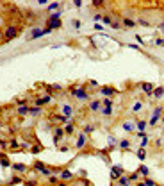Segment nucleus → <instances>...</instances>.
I'll use <instances>...</instances> for the list:
<instances>
[{
  "label": "nucleus",
  "mask_w": 164,
  "mask_h": 186,
  "mask_svg": "<svg viewBox=\"0 0 164 186\" xmlns=\"http://www.w3.org/2000/svg\"><path fill=\"white\" fill-rule=\"evenodd\" d=\"M70 93L73 95V97H77V98H80V100H89V93L86 91V88L82 86H70Z\"/></svg>",
  "instance_id": "1"
},
{
  "label": "nucleus",
  "mask_w": 164,
  "mask_h": 186,
  "mask_svg": "<svg viewBox=\"0 0 164 186\" xmlns=\"http://www.w3.org/2000/svg\"><path fill=\"white\" fill-rule=\"evenodd\" d=\"M61 13H54L50 18H48V22H46V27H50L52 31L54 29H61Z\"/></svg>",
  "instance_id": "2"
},
{
  "label": "nucleus",
  "mask_w": 164,
  "mask_h": 186,
  "mask_svg": "<svg viewBox=\"0 0 164 186\" xmlns=\"http://www.w3.org/2000/svg\"><path fill=\"white\" fill-rule=\"evenodd\" d=\"M52 32V29L50 27H45V29H32V32H30V39H36V38H41L45 36V34H50Z\"/></svg>",
  "instance_id": "3"
},
{
  "label": "nucleus",
  "mask_w": 164,
  "mask_h": 186,
  "mask_svg": "<svg viewBox=\"0 0 164 186\" xmlns=\"http://www.w3.org/2000/svg\"><path fill=\"white\" fill-rule=\"evenodd\" d=\"M18 32H20V29H18V27H14V25H9V27L5 29V32H4V38L9 41V39H13V38L18 36Z\"/></svg>",
  "instance_id": "4"
},
{
  "label": "nucleus",
  "mask_w": 164,
  "mask_h": 186,
  "mask_svg": "<svg viewBox=\"0 0 164 186\" xmlns=\"http://www.w3.org/2000/svg\"><path fill=\"white\" fill-rule=\"evenodd\" d=\"M161 113H162V108H161V106H157V108L153 109L152 118H150V125H155V124L159 122V116H161Z\"/></svg>",
  "instance_id": "5"
},
{
  "label": "nucleus",
  "mask_w": 164,
  "mask_h": 186,
  "mask_svg": "<svg viewBox=\"0 0 164 186\" xmlns=\"http://www.w3.org/2000/svg\"><path fill=\"white\" fill-rule=\"evenodd\" d=\"M141 90H143L146 95H153V90H155V86H153L152 82H141Z\"/></svg>",
  "instance_id": "6"
},
{
  "label": "nucleus",
  "mask_w": 164,
  "mask_h": 186,
  "mask_svg": "<svg viewBox=\"0 0 164 186\" xmlns=\"http://www.w3.org/2000/svg\"><path fill=\"white\" fill-rule=\"evenodd\" d=\"M62 136H64V129H61V127H55V129H54V143H57Z\"/></svg>",
  "instance_id": "7"
},
{
  "label": "nucleus",
  "mask_w": 164,
  "mask_h": 186,
  "mask_svg": "<svg viewBox=\"0 0 164 186\" xmlns=\"http://www.w3.org/2000/svg\"><path fill=\"white\" fill-rule=\"evenodd\" d=\"M100 91H102L103 95H105V97H109V98H111V97H112V95L116 93V90H114L112 86H103V88L100 90Z\"/></svg>",
  "instance_id": "8"
},
{
  "label": "nucleus",
  "mask_w": 164,
  "mask_h": 186,
  "mask_svg": "<svg viewBox=\"0 0 164 186\" xmlns=\"http://www.w3.org/2000/svg\"><path fill=\"white\" fill-rule=\"evenodd\" d=\"M89 109L91 111H100L102 109V102L100 100H91L89 102Z\"/></svg>",
  "instance_id": "9"
},
{
  "label": "nucleus",
  "mask_w": 164,
  "mask_h": 186,
  "mask_svg": "<svg viewBox=\"0 0 164 186\" xmlns=\"http://www.w3.org/2000/svg\"><path fill=\"white\" fill-rule=\"evenodd\" d=\"M62 115H64L66 118H70V120H71V115H73V108H71V106H68V104H64V106H62Z\"/></svg>",
  "instance_id": "10"
},
{
  "label": "nucleus",
  "mask_w": 164,
  "mask_h": 186,
  "mask_svg": "<svg viewBox=\"0 0 164 186\" xmlns=\"http://www.w3.org/2000/svg\"><path fill=\"white\" fill-rule=\"evenodd\" d=\"M48 102H50V97L46 95V97H43V98H36V102H34V104H36V108H43V106H45V104H48Z\"/></svg>",
  "instance_id": "11"
},
{
  "label": "nucleus",
  "mask_w": 164,
  "mask_h": 186,
  "mask_svg": "<svg viewBox=\"0 0 164 186\" xmlns=\"http://www.w3.org/2000/svg\"><path fill=\"white\" fill-rule=\"evenodd\" d=\"M71 179H73V174H71L68 168L61 172V181H71Z\"/></svg>",
  "instance_id": "12"
},
{
  "label": "nucleus",
  "mask_w": 164,
  "mask_h": 186,
  "mask_svg": "<svg viewBox=\"0 0 164 186\" xmlns=\"http://www.w3.org/2000/svg\"><path fill=\"white\" fill-rule=\"evenodd\" d=\"M52 118H54L55 122H61V124H68V122H70V118H66L64 115H52Z\"/></svg>",
  "instance_id": "13"
},
{
  "label": "nucleus",
  "mask_w": 164,
  "mask_h": 186,
  "mask_svg": "<svg viewBox=\"0 0 164 186\" xmlns=\"http://www.w3.org/2000/svg\"><path fill=\"white\" fill-rule=\"evenodd\" d=\"M73 132H75V125H73V122H68V124H66V127H64V134H68V136H70V134H73Z\"/></svg>",
  "instance_id": "14"
},
{
  "label": "nucleus",
  "mask_w": 164,
  "mask_h": 186,
  "mask_svg": "<svg viewBox=\"0 0 164 186\" xmlns=\"http://www.w3.org/2000/svg\"><path fill=\"white\" fill-rule=\"evenodd\" d=\"M75 147H77V149H84V147H86V134H80V136H79Z\"/></svg>",
  "instance_id": "15"
},
{
  "label": "nucleus",
  "mask_w": 164,
  "mask_h": 186,
  "mask_svg": "<svg viewBox=\"0 0 164 186\" xmlns=\"http://www.w3.org/2000/svg\"><path fill=\"white\" fill-rule=\"evenodd\" d=\"M118 184H120V186H128V184H130L128 175H120V177H118Z\"/></svg>",
  "instance_id": "16"
},
{
  "label": "nucleus",
  "mask_w": 164,
  "mask_h": 186,
  "mask_svg": "<svg viewBox=\"0 0 164 186\" xmlns=\"http://www.w3.org/2000/svg\"><path fill=\"white\" fill-rule=\"evenodd\" d=\"M11 168H13L14 172H27V167L21 165V163H14V165H11Z\"/></svg>",
  "instance_id": "17"
},
{
  "label": "nucleus",
  "mask_w": 164,
  "mask_h": 186,
  "mask_svg": "<svg viewBox=\"0 0 164 186\" xmlns=\"http://www.w3.org/2000/svg\"><path fill=\"white\" fill-rule=\"evenodd\" d=\"M118 145L123 150H130V140H121V141H118Z\"/></svg>",
  "instance_id": "18"
},
{
  "label": "nucleus",
  "mask_w": 164,
  "mask_h": 186,
  "mask_svg": "<svg viewBox=\"0 0 164 186\" xmlns=\"http://www.w3.org/2000/svg\"><path fill=\"white\" fill-rule=\"evenodd\" d=\"M162 95H164V88H162V86H159V88H155V90H153V97H155V98H161Z\"/></svg>",
  "instance_id": "19"
},
{
  "label": "nucleus",
  "mask_w": 164,
  "mask_h": 186,
  "mask_svg": "<svg viewBox=\"0 0 164 186\" xmlns=\"http://www.w3.org/2000/svg\"><path fill=\"white\" fill-rule=\"evenodd\" d=\"M137 172H139V174H141L143 177H148V174H150V168H148V167H144V165H141Z\"/></svg>",
  "instance_id": "20"
},
{
  "label": "nucleus",
  "mask_w": 164,
  "mask_h": 186,
  "mask_svg": "<svg viewBox=\"0 0 164 186\" xmlns=\"http://www.w3.org/2000/svg\"><path fill=\"white\" fill-rule=\"evenodd\" d=\"M123 25H125V27H134L136 22H134L132 18H125V16H123Z\"/></svg>",
  "instance_id": "21"
},
{
  "label": "nucleus",
  "mask_w": 164,
  "mask_h": 186,
  "mask_svg": "<svg viewBox=\"0 0 164 186\" xmlns=\"http://www.w3.org/2000/svg\"><path fill=\"white\" fill-rule=\"evenodd\" d=\"M0 165H2L4 168H7V167H11V161H9L5 156H4V158H0Z\"/></svg>",
  "instance_id": "22"
},
{
  "label": "nucleus",
  "mask_w": 164,
  "mask_h": 186,
  "mask_svg": "<svg viewBox=\"0 0 164 186\" xmlns=\"http://www.w3.org/2000/svg\"><path fill=\"white\" fill-rule=\"evenodd\" d=\"M102 106L103 108H112V100H111L109 97H105V98L102 100Z\"/></svg>",
  "instance_id": "23"
},
{
  "label": "nucleus",
  "mask_w": 164,
  "mask_h": 186,
  "mask_svg": "<svg viewBox=\"0 0 164 186\" xmlns=\"http://www.w3.org/2000/svg\"><path fill=\"white\" fill-rule=\"evenodd\" d=\"M41 175H45V177H50V175H52V168H43V170H41Z\"/></svg>",
  "instance_id": "24"
},
{
  "label": "nucleus",
  "mask_w": 164,
  "mask_h": 186,
  "mask_svg": "<svg viewBox=\"0 0 164 186\" xmlns=\"http://www.w3.org/2000/svg\"><path fill=\"white\" fill-rule=\"evenodd\" d=\"M18 115H29V106H21V108H18Z\"/></svg>",
  "instance_id": "25"
},
{
  "label": "nucleus",
  "mask_w": 164,
  "mask_h": 186,
  "mask_svg": "<svg viewBox=\"0 0 164 186\" xmlns=\"http://www.w3.org/2000/svg\"><path fill=\"white\" fill-rule=\"evenodd\" d=\"M136 23H139V25H144V27H150V25H152V23H150L148 20H144V18H139L137 22H136Z\"/></svg>",
  "instance_id": "26"
},
{
  "label": "nucleus",
  "mask_w": 164,
  "mask_h": 186,
  "mask_svg": "<svg viewBox=\"0 0 164 186\" xmlns=\"http://www.w3.org/2000/svg\"><path fill=\"white\" fill-rule=\"evenodd\" d=\"M139 177V172H134V174H128V181H137Z\"/></svg>",
  "instance_id": "27"
},
{
  "label": "nucleus",
  "mask_w": 164,
  "mask_h": 186,
  "mask_svg": "<svg viewBox=\"0 0 164 186\" xmlns=\"http://www.w3.org/2000/svg\"><path fill=\"white\" fill-rule=\"evenodd\" d=\"M144 186H157V183H155L153 179H148V177H146V179H144Z\"/></svg>",
  "instance_id": "28"
},
{
  "label": "nucleus",
  "mask_w": 164,
  "mask_h": 186,
  "mask_svg": "<svg viewBox=\"0 0 164 186\" xmlns=\"http://www.w3.org/2000/svg\"><path fill=\"white\" fill-rule=\"evenodd\" d=\"M137 158H139V161H143L144 158H146V152H144V149L137 150Z\"/></svg>",
  "instance_id": "29"
},
{
  "label": "nucleus",
  "mask_w": 164,
  "mask_h": 186,
  "mask_svg": "<svg viewBox=\"0 0 164 186\" xmlns=\"http://www.w3.org/2000/svg\"><path fill=\"white\" fill-rule=\"evenodd\" d=\"M29 113H30V115H39L41 108H29Z\"/></svg>",
  "instance_id": "30"
},
{
  "label": "nucleus",
  "mask_w": 164,
  "mask_h": 186,
  "mask_svg": "<svg viewBox=\"0 0 164 186\" xmlns=\"http://www.w3.org/2000/svg\"><path fill=\"white\" fill-rule=\"evenodd\" d=\"M144 127H146V122H144V120H139V122H137V131H144Z\"/></svg>",
  "instance_id": "31"
},
{
  "label": "nucleus",
  "mask_w": 164,
  "mask_h": 186,
  "mask_svg": "<svg viewBox=\"0 0 164 186\" xmlns=\"http://www.w3.org/2000/svg\"><path fill=\"white\" fill-rule=\"evenodd\" d=\"M34 168H36V170H43V168H45V163H41V161H36V163H34Z\"/></svg>",
  "instance_id": "32"
},
{
  "label": "nucleus",
  "mask_w": 164,
  "mask_h": 186,
  "mask_svg": "<svg viewBox=\"0 0 164 186\" xmlns=\"http://www.w3.org/2000/svg\"><path fill=\"white\" fill-rule=\"evenodd\" d=\"M93 131H95V127H93V125H86V127H84V134H91Z\"/></svg>",
  "instance_id": "33"
},
{
  "label": "nucleus",
  "mask_w": 164,
  "mask_h": 186,
  "mask_svg": "<svg viewBox=\"0 0 164 186\" xmlns=\"http://www.w3.org/2000/svg\"><path fill=\"white\" fill-rule=\"evenodd\" d=\"M102 113L105 115V116H111V115H112V108H103Z\"/></svg>",
  "instance_id": "34"
},
{
  "label": "nucleus",
  "mask_w": 164,
  "mask_h": 186,
  "mask_svg": "<svg viewBox=\"0 0 164 186\" xmlns=\"http://www.w3.org/2000/svg\"><path fill=\"white\" fill-rule=\"evenodd\" d=\"M123 129H125V131H132V129H134V125H132L130 122H125V124H123Z\"/></svg>",
  "instance_id": "35"
},
{
  "label": "nucleus",
  "mask_w": 164,
  "mask_h": 186,
  "mask_svg": "<svg viewBox=\"0 0 164 186\" xmlns=\"http://www.w3.org/2000/svg\"><path fill=\"white\" fill-rule=\"evenodd\" d=\"M48 9H50V11H55V9H59V2H54V4H50V5H48Z\"/></svg>",
  "instance_id": "36"
},
{
  "label": "nucleus",
  "mask_w": 164,
  "mask_h": 186,
  "mask_svg": "<svg viewBox=\"0 0 164 186\" xmlns=\"http://www.w3.org/2000/svg\"><path fill=\"white\" fill-rule=\"evenodd\" d=\"M103 23H105V25H111V23H112V18H111V16H103Z\"/></svg>",
  "instance_id": "37"
},
{
  "label": "nucleus",
  "mask_w": 164,
  "mask_h": 186,
  "mask_svg": "<svg viewBox=\"0 0 164 186\" xmlns=\"http://www.w3.org/2000/svg\"><path fill=\"white\" fill-rule=\"evenodd\" d=\"M112 172H114V174H118V175H121V174H123L121 167H112Z\"/></svg>",
  "instance_id": "38"
},
{
  "label": "nucleus",
  "mask_w": 164,
  "mask_h": 186,
  "mask_svg": "<svg viewBox=\"0 0 164 186\" xmlns=\"http://www.w3.org/2000/svg\"><path fill=\"white\" fill-rule=\"evenodd\" d=\"M93 5H95V7H102L103 0H93Z\"/></svg>",
  "instance_id": "39"
},
{
  "label": "nucleus",
  "mask_w": 164,
  "mask_h": 186,
  "mask_svg": "<svg viewBox=\"0 0 164 186\" xmlns=\"http://www.w3.org/2000/svg\"><path fill=\"white\" fill-rule=\"evenodd\" d=\"M141 108H143V104H141V102H136V104H134V108H132V109H134V111H139V109H141Z\"/></svg>",
  "instance_id": "40"
},
{
  "label": "nucleus",
  "mask_w": 164,
  "mask_h": 186,
  "mask_svg": "<svg viewBox=\"0 0 164 186\" xmlns=\"http://www.w3.org/2000/svg\"><path fill=\"white\" fill-rule=\"evenodd\" d=\"M136 136H137V138H146V134H144V131H137V132H136Z\"/></svg>",
  "instance_id": "41"
},
{
  "label": "nucleus",
  "mask_w": 164,
  "mask_h": 186,
  "mask_svg": "<svg viewBox=\"0 0 164 186\" xmlns=\"http://www.w3.org/2000/svg\"><path fill=\"white\" fill-rule=\"evenodd\" d=\"M48 179H50V183H52V184H57V177H55V175H50Z\"/></svg>",
  "instance_id": "42"
},
{
  "label": "nucleus",
  "mask_w": 164,
  "mask_h": 186,
  "mask_svg": "<svg viewBox=\"0 0 164 186\" xmlns=\"http://www.w3.org/2000/svg\"><path fill=\"white\" fill-rule=\"evenodd\" d=\"M25 186H38L36 181H25Z\"/></svg>",
  "instance_id": "43"
},
{
  "label": "nucleus",
  "mask_w": 164,
  "mask_h": 186,
  "mask_svg": "<svg viewBox=\"0 0 164 186\" xmlns=\"http://www.w3.org/2000/svg\"><path fill=\"white\" fill-rule=\"evenodd\" d=\"M18 183H20V177H13L11 179V184H18Z\"/></svg>",
  "instance_id": "44"
},
{
  "label": "nucleus",
  "mask_w": 164,
  "mask_h": 186,
  "mask_svg": "<svg viewBox=\"0 0 164 186\" xmlns=\"http://www.w3.org/2000/svg\"><path fill=\"white\" fill-rule=\"evenodd\" d=\"M73 27L79 29V27H80V22H79V20H73Z\"/></svg>",
  "instance_id": "45"
},
{
  "label": "nucleus",
  "mask_w": 164,
  "mask_h": 186,
  "mask_svg": "<svg viewBox=\"0 0 164 186\" xmlns=\"http://www.w3.org/2000/svg\"><path fill=\"white\" fill-rule=\"evenodd\" d=\"M146 145H148V140H146V138H143V141H141V149H144Z\"/></svg>",
  "instance_id": "46"
},
{
  "label": "nucleus",
  "mask_w": 164,
  "mask_h": 186,
  "mask_svg": "<svg viewBox=\"0 0 164 186\" xmlns=\"http://www.w3.org/2000/svg\"><path fill=\"white\" fill-rule=\"evenodd\" d=\"M155 43H157V45H161V47H164V39H161V38H159V39H155Z\"/></svg>",
  "instance_id": "47"
},
{
  "label": "nucleus",
  "mask_w": 164,
  "mask_h": 186,
  "mask_svg": "<svg viewBox=\"0 0 164 186\" xmlns=\"http://www.w3.org/2000/svg\"><path fill=\"white\" fill-rule=\"evenodd\" d=\"M118 177H120V175H118V174H114V172H112V174H111V179H114V181H118Z\"/></svg>",
  "instance_id": "48"
},
{
  "label": "nucleus",
  "mask_w": 164,
  "mask_h": 186,
  "mask_svg": "<svg viewBox=\"0 0 164 186\" xmlns=\"http://www.w3.org/2000/svg\"><path fill=\"white\" fill-rule=\"evenodd\" d=\"M41 150V147H32V154H38Z\"/></svg>",
  "instance_id": "49"
},
{
  "label": "nucleus",
  "mask_w": 164,
  "mask_h": 186,
  "mask_svg": "<svg viewBox=\"0 0 164 186\" xmlns=\"http://www.w3.org/2000/svg\"><path fill=\"white\" fill-rule=\"evenodd\" d=\"M111 27H112V29H120V25H118L116 22H112V23H111Z\"/></svg>",
  "instance_id": "50"
},
{
  "label": "nucleus",
  "mask_w": 164,
  "mask_h": 186,
  "mask_svg": "<svg viewBox=\"0 0 164 186\" xmlns=\"http://www.w3.org/2000/svg\"><path fill=\"white\" fill-rule=\"evenodd\" d=\"M109 143H116V138L114 136H109Z\"/></svg>",
  "instance_id": "51"
},
{
  "label": "nucleus",
  "mask_w": 164,
  "mask_h": 186,
  "mask_svg": "<svg viewBox=\"0 0 164 186\" xmlns=\"http://www.w3.org/2000/svg\"><path fill=\"white\" fill-rule=\"evenodd\" d=\"M103 15H95V22H98V20H102Z\"/></svg>",
  "instance_id": "52"
},
{
  "label": "nucleus",
  "mask_w": 164,
  "mask_h": 186,
  "mask_svg": "<svg viewBox=\"0 0 164 186\" xmlns=\"http://www.w3.org/2000/svg\"><path fill=\"white\" fill-rule=\"evenodd\" d=\"M159 29H161V31L164 32V22H161V23H159Z\"/></svg>",
  "instance_id": "53"
},
{
  "label": "nucleus",
  "mask_w": 164,
  "mask_h": 186,
  "mask_svg": "<svg viewBox=\"0 0 164 186\" xmlns=\"http://www.w3.org/2000/svg\"><path fill=\"white\" fill-rule=\"evenodd\" d=\"M55 186H68V184H66V183L62 181V183H57V184H55Z\"/></svg>",
  "instance_id": "54"
},
{
  "label": "nucleus",
  "mask_w": 164,
  "mask_h": 186,
  "mask_svg": "<svg viewBox=\"0 0 164 186\" xmlns=\"http://www.w3.org/2000/svg\"><path fill=\"white\" fill-rule=\"evenodd\" d=\"M137 186H144V183H137Z\"/></svg>",
  "instance_id": "55"
},
{
  "label": "nucleus",
  "mask_w": 164,
  "mask_h": 186,
  "mask_svg": "<svg viewBox=\"0 0 164 186\" xmlns=\"http://www.w3.org/2000/svg\"><path fill=\"white\" fill-rule=\"evenodd\" d=\"M162 122H164V116H162Z\"/></svg>",
  "instance_id": "56"
},
{
  "label": "nucleus",
  "mask_w": 164,
  "mask_h": 186,
  "mask_svg": "<svg viewBox=\"0 0 164 186\" xmlns=\"http://www.w3.org/2000/svg\"><path fill=\"white\" fill-rule=\"evenodd\" d=\"M161 186H164V184H161Z\"/></svg>",
  "instance_id": "57"
},
{
  "label": "nucleus",
  "mask_w": 164,
  "mask_h": 186,
  "mask_svg": "<svg viewBox=\"0 0 164 186\" xmlns=\"http://www.w3.org/2000/svg\"><path fill=\"white\" fill-rule=\"evenodd\" d=\"M0 113H2V111H0Z\"/></svg>",
  "instance_id": "58"
}]
</instances>
